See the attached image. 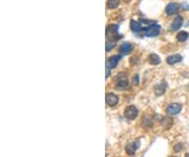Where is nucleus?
<instances>
[{
    "label": "nucleus",
    "mask_w": 189,
    "mask_h": 157,
    "mask_svg": "<svg viewBox=\"0 0 189 157\" xmlns=\"http://www.w3.org/2000/svg\"><path fill=\"white\" fill-rule=\"evenodd\" d=\"M128 76L126 73L121 72L117 75L116 77V88L118 90H124L126 88H128Z\"/></svg>",
    "instance_id": "nucleus-1"
},
{
    "label": "nucleus",
    "mask_w": 189,
    "mask_h": 157,
    "mask_svg": "<svg viewBox=\"0 0 189 157\" xmlns=\"http://www.w3.org/2000/svg\"><path fill=\"white\" fill-rule=\"evenodd\" d=\"M143 32L145 34V36H148V37H156L160 34L161 32V25L159 24H154V25H150V27H147L145 29H143Z\"/></svg>",
    "instance_id": "nucleus-2"
},
{
    "label": "nucleus",
    "mask_w": 189,
    "mask_h": 157,
    "mask_svg": "<svg viewBox=\"0 0 189 157\" xmlns=\"http://www.w3.org/2000/svg\"><path fill=\"white\" fill-rule=\"evenodd\" d=\"M118 29L119 27L117 24H109L106 27V37L111 38V39H119L121 37L120 35H118Z\"/></svg>",
    "instance_id": "nucleus-3"
},
{
    "label": "nucleus",
    "mask_w": 189,
    "mask_h": 157,
    "mask_svg": "<svg viewBox=\"0 0 189 157\" xmlns=\"http://www.w3.org/2000/svg\"><path fill=\"white\" fill-rule=\"evenodd\" d=\"M138 113H139V111H138V109L135 107V105H129V107H127L126 109H125L124 116L127 118V119L133 120L138 116Z\"/></svg>",
    "instance_id": "nucleus-4"
},
{
    "label": "nucleus",
    "mask_w": 189,
    "mask_h": 157,
    "mask_svg": "<svg viewBox=\"0 0 189 157\" xmlns=\"http://www.w3.org/2000/svg\"><path fill=\"white\" fill-rule=\"evenodd\" d=\"M182 105L179 104H171L166 107V112L169 115H177L181 112Z\"/></svg>",
    "instance_id": "nucleus-5"
},
{
    "label": "nucleus",
    "mask_w": 189,
    "mask_h": 157,
    "mask_svg": "<svg viewBox=\"0 0 189 157\" xmlns=\"http://www.w3.org/2000/svg\"><path fill=\"white\" fill-rule=\"evenodd\" d=\"M105 100H106V104H107V105H109V107H114V105L118 104L119 97L114 93H107L106 94Z\"/></svg>",
    "instance_id": "nucleus-6"
},
{
    "label": "nucleus",
    "mask_w": 189,
    "mask_h": 157,
    "mask_svg": "<svg viewBox=\"0 0 189 157\" xmlns=\"http://www.w3.org/2000/svg\"><path fill=\"white\" fill-rule=\"evenodd\" d=\"M180 10V5L178 3H175V2H171V3H169L168 5L166 6V8H165V12H166L167 15H169V16H171V15H175L178 12H179Z\"/></svg>",
    "instance_id": "nucleus-7"
},
{
    "label": "nucleus",
    "mask_w": 189,
    "mask_h": 157,
    "mask_svg": "<svg viewBox=\"0 0 189 157\" xmlns=\"http://www.w3.org/2000/svg\"><path fill=\"white\" fill-rule=\"evenodd\" d=\"M182 25H183V17L180 16V15H178V16L173 19L172 23H171L170 30L171 31H178Z\"/></svg>",
    "instance_id": "nucleus-8"
},
{
    "label": "nucleus",
    "mask_w": 189,
    "mask_h": 157,
    "mask_svg": "<svg viewBox=\"0 0 189 157\" xmlns=\"http://www.w3.org/2000/svg\"><path fill=\"white\" fill-rule=\"evenodd\" d=\"M139 147H140L139 141H137V143H128V145L125 147V151H126V153L128 154V155H133Z\"/></svg>",
    "instance_id": "nucleus-9"
},
{
    "label": "nucleus",
    "mask_w": 189,
    "mask_h": 157,
    "mask_svg": "<svg viewBox=\"0 0 189 157\" xmlns=\"http://www.w3.org/2000/svg\"><path fill=\"white\" fill-rule=\"evenodd\" d=\"M133 51V46L129 42H124L120 46V52L122 55H127Z\"/></svg>",
    "instance_id": "nucleus-10"
},
{
    "label": "nucleus",
    "mask_w": 189,
    "mask_h": 157,
    "mask_svg": "<svg viewBox=\"0 0 189 157\" xmlns=\"http://www.w3.org/2000/svg\"><path fill=\"white\" fill-rule=\"evenodd\" d=\"M182 60V56L179 55V54H175V55H170L167 57L166 61L168 64H170V66H172V64H175L178 63V62H180Z\"/></svg>",
    "instance_id": "nucleus-11"
},
{
    "label": "nucleus",
    "mask_w": 189,
    "mask_h": 157,
    "mask_svg": "<svg viewBox=\"0 0 189 157\" xmlns=\"http://www.w3.org/2000/svg\"><path fill=\"white\" fill-rule=\"evenodd\" d=\"M120 59H121V56L114 55V56H111L110 58H108L107 64L111 69H114V68H116V66H118V63H119V61H120Z\"/></svg>",
    "instance_id": "nucleus-12"
},
{
    "label": "nucleus",
    "mask_w": 189,
    "mask_h": 157,
    "mask_svg": "<svg viewBox=\"0 0 189 157\" xmlns=\"http://www.w3.org/2000/svg\"><path fill=\"white\" fill-rule=\"evenodd\" d=\"M166 83L163 82V83H158V85L154 87V93H156L157 96H160L162 94H164L165 90H166Z\"/></svg>",
    "instance_id": "nucleus-13"
},
{
    "label": "nucleus",
    "mask_w": 189,
    "mask_h": 157,
    "mask_svg": "<svg viewBox=\"0 0 189 157\" xmlns=\"http://www.w3.org/2000/svg\"><path fill=\"white\" fill-rule=\"evenodd\" d=\"M130 29H131V31L135 32V33H139V32L143 31V27H142V25L140 24V22H137V21H135V20L130 21Z\"/></svg>",
    "instance_id": "nucleus-14"
},
{
    "label": "nucleus",
    "mask_w": 189,
    "mask_h": 157,
    "mask_svg": "<svg viewBox=\"0 0 189 157\" xmlns=\"http://www.w3.org/2000/svg\"><path fill=\"white\" fill-rule=\"evenodd\" d=\"M148 61H149L150 64H154V66H157L161 62V59L157 54H150L148 56Z\"/></svg>",
    "instance_id": "nucleus-15"
},
{
    "label": "nucleus",
    "mask_w": 189,
    "mask_h": 157,
    "mask_svg": "<svg viewBox=\"0 0 189 157\" xmlns=\"http://www.w3.org/2000/svg\"><path fill=\"white\" fill-rule=\"evenodd\" d=\"M162 126L164 127L165 129H169L171 126H172V118L170 117H163L162 119Z\"/></svg>",
    "instance_id": "nucleus-16"
},
{
    "label": "nucleus",
    "mask_w": 189,
    "mask_h": 157,
    "mask_svg": "<svg viewBox=\"0 0 189 157\" xmlns=\"http://www.w3.org/2000/svg\"><path fill=\"white\" fill-rule=\"evenodd\" d=\"M121 0H107V8L109 10H114V8H117L120 4Z\"/></svg>",
    "instance_id": "nucleus-17"
},
{
    "label": "nucleus",
    "mask_w": 189,
    "mask_h": 157,
    "mask_svg": "<svg viewBox=\"0 0 189 157\" xmlns=\"http://www.w3.org/2000/svg\"><path fill=\"white\" fill-rule=\"evenodd\" d=\"M188 37H189V34L187 32H180V33L177 35V39L179 40L180 42L186 41V40L188 39Z\"/></svg>",
    "instance_id": "nucleus-18"
},
{
    "label": "nucleus",
    "mask_w": 189,
    "mask_h": 157,
    "mask_svg": "<svg viewBox=\"0 0 189 157\" xmlns=\"http://www.w3.org/2000/svg\"><path fill=\"white\" fill-rule=\"evenodd\" d=\"M114 46H116V42H114V40H112V41H107L106 42V52L111 51Z\"/></svg>",
    "instance_id": "nucleus-19"
},
{
    "label": "nucleus",
    "mask_w": 189,
    "mask_h": 157,
    "mask_svg": "<svg viewBox=\"0 0 189 157\" xmlns=\"http://www.w3.org/2000/svg\"><path fill=\"white\" fill-rule=\"evenodd\" d=\"M182 149H183L182 143H178V145H175V147H173V151L175 152H180V151H182Z\"/></svg>",
    "instance_id": "nucleus-20"
},
{
    "label": "nucleus",
    "mask_w": 189,
    "mask_h": 157,
    "mask_svg": "<svg viewBox=\"0 0 189 157\" xmlns=\"http://www.w3.org/2000/svg\"><path fill=\"white\" fill-rule=\"evenodd\" d=\"M141 22H143V23H145L146 25H154V21H149V20H146V19H141Z\"/></svg>",
    "instance_id": "nucleus-21"
},
{
    "label": "nucleus",
    "mask_w": 189,
    "mask_h": 157,
    "mask_svg": "<svg viewBox=\"0 0 189 157\" xmlns=\"http://www.w3.org/2000/svg\"><path fill=\"white\" fill-rule=\"evenodd\" d=\"M110 69H111V68H110V66H108V64L107 63H106V78H108V77H109V75H110Z\"/></svg>",
    "instance_id": "nucleus-22"
},
{
    "label": "nucleus",
    "mask_w": 189,
    "mask_h": 157,
    "mask_svg": "<svg viewBox=\"0 0 189 157\" xmlns=\"http://www.w3.org/2000/svg\"><path fill=\"white\" fill-rule=\"evenodd\" d=\"M133 85H139V75H135L133 76Z\"/></svg>",
    "instance_id": "nucleus-23"
},
{
    "label": "nucleus",
    "mask_w": 189,
    "mask_h": 157,
    "mask_svg": "<svg viewBox=\"0 0 189 157\" xmlns=\"http://www.w3.org/2000/svg\"><path fill=\"white\" fill-rule=\"evenodd\" d=\"M185 157H189V153H187V154H186V155H185Z\"/></svg>",
    "instance_id": "nucleus-24"
},
{
    "label": "nucleus",
    "mask_w": 189,
    "mask_h": 157,
    "mask_svg": "<svg viewBox=\"0 0 189 157\" xmlns=\"http://www.w3.org/2000/svg\"><path fill=\"white\" fill-rule=\"evenodd\" d=\"M170 157H175V156H170Z\"/></svg>",
    "instance_id": "nucleus-25"
}]
</instances>
